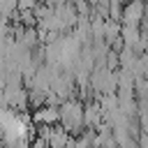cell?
<instances>
[{
  "mask_svg": "<svg viewBox=\"0 0 148 148\" xmlns=\"http://www.w3.org/2000/svg\"><path fill=\"white\" fill-rule=\"evenodd\" d=\"M60 125L69 134H81L86 127V104L76 97H69L60 104Z\"/></svg>",
  "mask_w": 148,
  "mask_h": 148,
  "instance_id": "1",
  "label": "cell"
},
{
  "mask_svg": "<svg viewBox=\"0 0 148 148\" xmlns=\"http://www.w3.org/2000/svg\"><path fill=\"white\" fill-rule=\"evenodd\" d=\"M2 99H5V106L16 109V111H25V109L32 106L30 104V90H28V86H5Z\"/></svg>",
  "mask_w": 148,
  "mask_h": 148,
  "instance_id": "2",
  "label": "cell"
},
{
  "mask_svg": "<svg viewBox=\"0 0 148 148\" xmlns=\"http://www.w3.org/2000/svg\"><path fill=\"white\" fill-rule=\"evenodd\" d=\"M146 12H148V0H127L123 5V25H143V18H146Z\"/></svg>",
  "mask_w": 148,
  "mask_h": 148,
  "instance_id": "3",
  "label": "cell"
},
{
  "mask_svg": "<svg viewBox=\"0 0 148 148\" xmlns=\"http://www.w3.org/2000/svg\"><path fill=\"white\" fill-rule=\"evenodd\" d=\"M32 120L37 125H56V123H60V104L46 102V104L37 106L35 113H32Z\"/></svg>",
  "mask_w": 148,
  "mask_h": 148,
  "instance_id": "4",
  "label": "cell"
},
{
  "mask_svg": "<svg viewBox=\"0 0 148 148\" xmlns=\"http://www.w3.org/2000/svg\"><path fill=\"white\" fill-rule=\"evenodd\" d=\"M44 2H46V0H44Z\"/></svg>",
  "mask_w": 148,
  "mask_h": 148,
  "instance_id": "5",
  "label": "cell"
}]
</instances>
